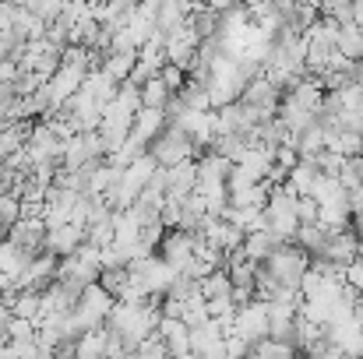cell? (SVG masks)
I'll use <instances>...</instances> for the list:
<instances>
[{"label": "cell", "mask_w": 363, "mask_h": 359, "mask_svg": "<svg viewBox=\"0 0 363 359\" xmlns=\"http://www.w3.org/2000/svg\"><path fill=\"white\" fill-rule=\"evenodd\" d=\"M314 180H318V166H314V162H300V166L286 176V187H289L296 198H307L311 187H314Z\"/></svg>", "instance_id": "cell-21"}, {"label": "cell", "mask_w": 363, "mask_h": 359, "mask_svg": "<svg viewBox=\"0 0 363 359\" xmlns=\"http://www.w3.org/2000/svg\"><path fill=\"white\" fill-rule=\"evenodd\" d=\"M106 328H96V331H85L74 338V359H106Z\"/></svg>", "instance_id": "cell-14"}, {"label": "cell", "mask_w": 363, "mask_h": 359, "mask_svg": "<svg viewBox=\"0 0 363 359\" xmlns=\"http://www.w3.org/2000/svg\"><path fill=\"white\" fill-rule=\"evenodd\" d=\"M21 219V201L18 198H11V194H0V226H14Z\"/></svg>", "instance_id": "cell-26"}, {"label": "cell", "mask_w": 363, "mask_h": 359, "mask_svg": "<svg viewBox=\"0 0 363 359\" xmlns=\"http://www.w3.org/2000/svg\"><path fill=\"white\" fill-rule=\"evenodd\" d=\"M318 257L328 261L332 268H350V264L357 261V237H353L350 229H342V233H328V239H325V246H321Z\"/></svg>", "instance_id": "cell-9"}, {"label": "cell", "mask_w": 363, "mask_h": 359, "mask_svg": "<svg viewBox=\"0 0 363 359\" xmlns=\"http://www.w3.org/2000/svg\"><path fill=\"white\" fill-rule=\"evenodd\" d=\"M350 233H353V237H357V243L363 246V219H353V222H350Z\"/></svg>", "instance_id": "cell-33"}, {"label": "cell", "mask_w": 363, "mask_h": 359, "mask_svg": "<svg viewBox=\"0 0 363 359\" xmlns=\"http://www.w3.org/2000/svg\"><path fill=\"white\" fill-rule=\"evenodd\" d=\"M335 53H342L346 60L360 64V57H363V28H357V25H342L339 42H335Z\"/></svg>", "instance_id": "cell-18"}, {"label": "cell", "mask_w": 363, "mask_h": 359, "mask_svg": "<svg viewBox=\"0 0 363 359\" xmlns=\"http://www.w3.org/2000/svg\"><path fill=\"white\" fill-rule=\"evenodd\" d=\"M177 99H180V106L191 110V113H208V110H212V103H208V89L198 85V81H191V78H187V85L180 89Z\"/></svg>", "instance_id": "cell-19"}, {"label": "cell", "mask_w": 363, "mask_h": 359, "mask_svg": "<svg viewBox=\"0 0 363 359\" xmlns=\"http://www.w3.org/2000/svg\"><path fill=\"white\" fill-rule=\"evenodd\" d=\"M39 314H43V296H39V292H18V296L11 300V317L35 324Z\"/></svg>", "instance_id": "cell-20"}, {"label": "cell", "mask_w": 363, "mask_h": 359, "mask_svg": "<svg viewBox=\"0 0 363 359\" xmlns=\"http://www.w3.org/2000/svg\"><path fill=\"white\" fill-rule=\"evenodd\" d=\"M127 275L141 285V292L148 296V300H166V292H169V285H173V278H177V271L162 261V257H145V261H134V264H127Z\"/></svg>", "instance_id": "cell-3"}, {"label": "cell", "mask_w": 363, "mask_h": 359, "mask_svg": "<svg viewBox=\"0 0 363 359\" xmlns=\"http://www.w3.org/2000/svg\"><path fill=\"white\" fill-rule=\"evenodd\" d=\"M162 127H166V113L162 110H138V117L130 123V141H138V144L148 148L162 134Z\"/></svg>", "instance_id": "cell-11"}, {"label": "cell", "mask_w": 363, "mask_h": 359, "mask_svg": "<svg viewBox=\"0 0 363 359\" xmlns=\"http://www.w3.org/2000/svg\"><path fill=\"white\" fill-rule=\"evenodd\" d=\"M127 285H130V275H127V268H113V271H99V289H103L106 296H113V303H121V300H123Z\"/></svg>", "instance_id": "cell-22"}, {"label": "cell", "mask_w": 363, "mask_h": 359, "mask_svg": "<svg viewBox=\"0 0 363 359\" xmlns=\"http://www.w3.org/2000/svg\"><path fill=\"white\" fill-rule=\"evenodd\" d=\"M296 222L300 226H318V205L311 198H296Z\"/></svg>", "instance_id": "cell-29"}, {"label": "cell", "mask_w": 363, "mask_h": 359, "mask_svg": "<svg viewBox=\"0 0 363 359\" xmlns=\"http://www.w3.org/2000/svg\"><path fill=\"white\" fill-rule=\"evenodd\" d=\"M4 342H11V346H21V342H35V324H32V321H18V317H11Z\"/></svg>", "instance_id": "cell-24"}, {"label": "cell", "mask_w": 363, "mask_h": 359, "mask_svg": "<svg viewBox=\"0 0 363 359\" xmlns=\"http://www.w3.org/2000/svg\"><path fill=\"white\" fill-rule=\"evenodd\" d=\"M350 162H353V169H357V180H360V187H363V155L350 159Z\"/></svg>", "instance_id": "cell-35"}, {"label": "cell", "mask_w": 363, "mask_h": 359, "mask_svg": "<svg viewBox=\"0 0 363 359\" xmlns=\"http://www.w3.org/2000/svg\"><path fill=\"white\" fill-rule=\"evenodd\" d=\"M0 359H18V353H14L11 342H0Z\"/></svg>", "instance_id": "cell-34"}, {"label": "cell", "mask_w": 363, "mask_h": 359, "mask_svg": "<svg viewBox=\"0 0 363 359\" xmlns=\"http://www.w3.org/2000/svg\"><path fill=\"white\" fill-rule=\"evenodd\" d=\"M247 359H257V356H254V353H250V356H247Z\"/></svg>", "instance_id": "cell-36"}, {"label": "cell", "mask_w": 363, "mask_h": 359, "mask_svg": "<svg viewBox=\"0 0 363 359\" xmlns=\"http://www.w3.org/2000/svg\"><path fill=\"white\" fill-rule=\"evenodd\" d=\"M7 324H11V307H7V300L0 296V342H4V335H7Z\"/></svg>", "instance_id": "cell-32"}, {"label": "cell", "mask_w": 363, "mask_h": 359, "mask_svg": "<svg viewBox=\"0 0 363 359\" xmlns=\"http://www.w3.org/2000/svg\"><path fill=\"white\" fill-rule=\"evenodd\" d=\"M264 219H268V233H275L282 243H293L300 222H296V194L286 183L272 190V198L264 205Z\"/></svg>", "instance_id": "cell-2"}, {"label": "cell", "mask_w": 363, "mask_h": 359, "mask_svg": "<svg viewBox=\"0 0 363 359\" xmlns=\"http://www.w3.org/2000/svg\"><path fill=\"white\" fill-rule=\"evenodd\" d=\"M257 359H293L296 353L289 349V346H282V342H272V338H264V342H257L254 349H250Z\"/></svg>", "instance_id": "cell-25"}, {"label": "cell", "mask_w": 363, "mask_h": 359, "mask_svg": "<svg viewBox=\"0 0 363 359\" xmlns=\"http://www.w3.org/2000/svg\"><path fill=\"white\" fill-rule=\"evenodd\" d=\"M279 246H286V243L275 237V233H250V237H243L240 253H243V261H250V264H264Z\"/></svg>", "instance_id": "cell-12"}, {"label": "cell", "mask_w": 363, "mask_h": 359, "mask_svg": "<svg viewBox=\"0 0 363 359\" xmlns=\"http://www.w3.org/2000/svg\"><path fill=\"white\" fill-rule=\"evenodd\" d=\"M180 359H194V356H180Z\"/></svg>", "instance_id": "cell-37"}, {"label": "cell", "mask_w": 363, "mask_h": 359, "mask_svg": "<svg viewBox=\"0 0 363 359\" xmlns=\"http://www.w3.org/2000/svg\"><path fill=\"white\" fill-rule=\"evenodd\" d=\"M32 261H35V257H32V253H25V250H18L14 243H7V239L0 243V275H4L7 282H18V278H21V271H25Z\"/></svg>", "instance_id": "cell-13"}, {"label": "cell", "mask_w": 363, "mask_h": 359, "mask_svg": "<svg viewBox=\"0 0 363 359\" xmlns=\"http://www.w3.org/2000/svg\"><path fill=\"white\" fill-rule=\"evenodd\" d=\"M89 162H92V159H89V148H85L82 134L67 137V141H64V148H60V169H67V173H78V169H85Z\"/></svg>", "instance_id": "cell-15"}, {"label": "cell", "mask_w": 363, "mask_h": 359, "mask_svg": "<svg viewBox=\"0 0 363 359\" xmlns=\"http://www.w3.org/2000/svg\"><path fill=\"white\" fill-rule=\"evenodd\" d=\"M272 166H279V169L293 173V169L300 166V155H296V148H293V144H282V148H275V155H272Z\"/></svg>", "instance_id": "cell-28"}, {"label": "cell", "mask_w": 363, "mask_h": 359, "mask_svg": "<svg viewBox=\"0 0 363 359\" xmlns=\"http://www.w3.org/2000/svg\"><path fill=\"white\" fill-rule=\"evenodd\" d=\"M85 243V229L82 226H60V229H46V243H43V253H53L57 261L71 257L78 246Z\"/></svg>", "instance_id": "cell-10"}, {"label": "cell", "mask_w": 363, "mask_h": 359, "mask_svg": "<svg viewBox=\"0 0 363 359\" xmlns=\"http://www.w3.org/2000/svg\"><path fill=\"white\" fill-rule=\"evenodd\" d=\"M148 155H152V162H155L159 169H173V166H180V162H194V144L187 141L184 130H177L173 123H166L162 134L148 144Z\"/></svg>", "instance_id": "cell-4"}, {"label": "cell", "mask_w": 363, "mask_h": 359, "mask_svg": "<svg viewBox=\"0 0 363 359\" xmlns=\"http://www.w3.org/2000/svg\"><path fill=\"white\" fill-rule=\"evenodd\" d=\"M194 239H198V233L166 229V237H162V243H159V257H162L177 275H184V271L191 268V261H194Z\"/></svg>", "instance_id": "cell-6"}, {"label": "cell", "mask_w": 363, "mask_h": 359, "mask_svg": "<svg viewBox=\"0 0 363 359\" xmlns=\"http://www.w3.org/2000/svg\"><path fill=\"white\" fill-rule=\"evenodd\" d=\"M346 285H350V289H357V292L363 296V264L360 261H353V264L346 268Z\"/></svg>", "instance_id": "cell-30"}, {"label": "cell", "mask_w": 363, "mask_h": 359, "mask_svg": "<svg viewBox=\"0 0 363 359\" xmlns=\"http://www.w3.org/2000/svg\"><path fill=\"white\" fill-rule=\"evenodd\" d=\"M7 243H14L18 250L25 253H43V243H46V222L43 219H18L11 229H7Z\"/></svg>", "instance_id": "cell-8"}, {"label": "cell", "mask_w": 363, "mask_h": 359, "mask_svg": "<svg viewBox=\"0 0 363 359\" xmlns=\"http://www.w3.org/2000/svg\"><path fill=\"white\" fill-rule=\"evenodd\" d=\"M198 292H201V300H205V303L233 296V285H230V275H226V268H219V271L205 275V278L198 282Z\"/></svg>", "instance_id": "cell-16"}, {"label": "cell", "mask_w": 363, "mask_h": 359, "mask_svg": "<svg viewBox=\"0 0 363 359\" xmlns=\"http://www.w3.org/2000/svg\"><path fill=\"white\" fill-rule=\"evenodd\" d=\"M346 205H350V215H353V219H363V187L346 194Z\"/></svg>", "instance_id": "cell-31"}, {"label": "cell", "mask_w": 363, "mask_h": 359, "mask_svg": "<svg viewBox=\"0 0 363 359\" xmlns=\"http://www.w3.org/2000/svg\"><path fill=\"white\" fill-rule=\"evenodd\" d=\"M134 60H138V53H103V74L106 78H113L117 85H123L127 78H130V71H134Z\"/></svg>", "instance_id": "cell-17"}, {"label": "cell", "mask_w": 363, "mask_h": 359, "mask_svg": "<svg viewBox=\"0 0 363 359\" xmlns=\"http://www.w3.org/2000/svg\"><path fill=\"white\" fill-rule=\"evenodd\" d=\"M293 359H303V356H293Z\"/></svg>", "instance_id": "cell-38"}, {"label": "cell", "mask_w": 363, "mask_h": 359, "mask_svg": "<svg viewBox=\"0 0 363 359\" xmlns=\"http://www.w3.org/2000/svg\"><path fill=\"white\" fill-rule=\"evenodd\" d=\"M233 335L247 342L250 349L257 346V342H264L268 338V303H261V300H250L247 307L237 310V317H233Z\"/></svg>", "instance_id": "cell-5"}, {"label": "cell", "mask_w": 363, "mask_h": 359, "mask_svg": "<svg viewBox=\"0 0 363 359\" xmlns=\"http://www.w3.org/2000/svg\"><path fill=\"white\" fill-rule=\"evenodd\" d=\"M307 268H311V253H303V250L293 246V243L279 246V250L264 261V271H268L272 285H282V289H293V292H300V278L307 275Z\"/></svg>", "instance_id": "cell-1"}, {"label": "cell", "mask_w": 363, "mask_h": 359, "mask_svg": "<svg viewBox=\"0 0 363 359\" xmlns=\"http://www.w3.org/2000/svg\"><path fill=\"white\" fill-rule=\"evenodd\" d=\"M138 92H141V110H166V103H169V92H166V85L159 78L145 81Z\"/></svg>", "instance_id": "cell-23"}, {"label": "cell", "mask_w": 363, "mask_h": 359, "mask_svg": "<svg viewBox=\"0 0 363 359\" xmlns=\"http://www.w3.org/2000/svg\"><path fill=\"white\" fill-rule=\"evenodd\" d=\"M159 81H162V85H166V92H169V96H180V89H184V85H187V74H184V71H177V67H169V64H166V67H162V71H159Z\"/></svg>", "instance_id": "cell-27"}, {"label": "cell", "mask_w": 363, "mask_h": 359, "mask_svg": "<svg viewBox=\"0 0 363 359\" xmlns=\"http://www.w3.org/2000/svg\"><path fill=\"white\" fill-rule=\"evenodd\" d=\"M194 190H198V162H180V166L166 169V201L169 205H184Z\"/></svg>", "instance_id": "cell-7"}]
</instances>
